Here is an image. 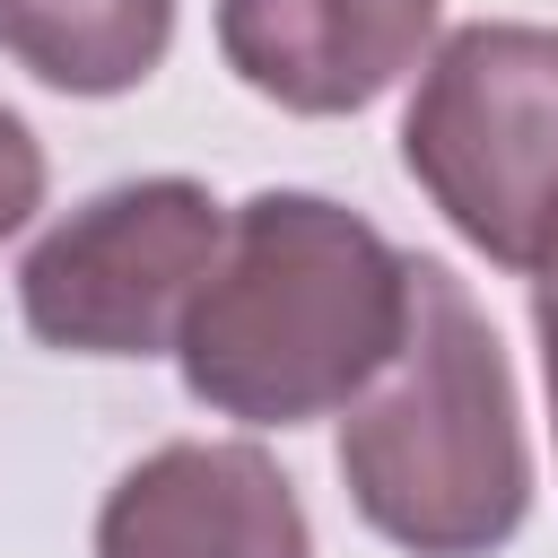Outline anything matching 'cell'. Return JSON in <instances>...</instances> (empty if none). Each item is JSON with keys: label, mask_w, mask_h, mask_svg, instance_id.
<instances>
[{"label": "cell", "mask_w": 558, "mask_h": 558, "mask_svg": "<svg viewBox=\"0 0 558 558\" xmlns=\"http://www.w3.org/2000/svg\"><path fill=\"white\" fill-rule=\"evenodd\" d=\"M410 323V253L331 192L270 183L227 209V244L174 331L183 392L244 427L340 418Z\"/></svg>", "instance_id": "1"}, {"label": "cell", "mask_w": 558, "mask_h": 558, "mask_svg": "<svg viewBox=\"0 0 558 558\" xmlns=\"http://www.w3.org/2000/svg\"><path fill=\"white\" fill-rule=\"evenodd\" d=\"M340 488L410 558H497L532 514L514 366L480 296L410 253V323L384 375L340 410Z\"/></svg>", "instance_id": "2"}, {"label": "cell", "mask_w": 558, "mask_h": 558, "mask_svg": "<svg viewBox=\"0 0 558 558\" xmlns=\"http://www.w3.org/2000/svg\"><path fill=\"white\" fill-rule=\"evenodd\" d=\"M401 166L497 270H532L558 227V26H453L410 87Z\"/></svg>", "instance_id": "3"}, {"label": "cell", "mask_w": 558, "mask_h": 558, "mask_svg": "<svg viewBox=\"0 0 558 558\" xmlns=\"http://www.w3.org/2000/svg\"><path fill=\"white\" fill-rule=\"evenodd\" d=\"M218 244L227 209L209 201V183H105L96 201L35 235V253L17 262V314L61 357H166Z\"/></svg>", "instance_id": "4"}, {"label": "cell", "mask_w": 558, "mask_h": 558, "mask_svg": "<svg viewBox=\"0 0 558 558\" xmlns=\"http://www.w3.org/2000/svg\"><path fill=\"white\" fill-rule=\"evenodd\" d=\"M96 558H314V523L262 445L174 436L105 488Z\"/></svg>", "instance_id": "5"}, {"label": "cell", "mask_w": 558, "mask_h": 558, "mask_svg": "<svg viewBox=\"0 0 558 558\" xmlns=\"http://www.w3.org/2000/svg\"><path fill=\"white\" fill-rule=\"evenodd\" d=\"M445 0H218L227 70L279 113H366L436 52Z\"/></svg>", "instance_id": "6"}, {"label": "cell", "mask_w": 558, "mask_h": 558, "mask_svg": "<svg viewBox=\"0 0 558 558\" xmlns=\"http://www.w3.org/2000/svg\"><path fill=\"white\" fill-rule=\"evenodd\" d=\"M174 44V0H0V52L61 96H131Z\"/></svg>", "instance_id": "7"}, {"label": "cell", "mask_w": 558, "mask_h": 558, "mask_svg": "<svg viewBox=\"0 0 558 558\" xmlns=\"http://www.w3.org/2000/svg\"><path fill=\"white\" fill-rule=\"evenodd\" d=\"M44 209V140L0 105V244Z\"/></svg>", "instance_id": "8"}, {"label": "cell", "mask_w": 558, "mask_h": 558, "mask_svg": "<svg viewBox=\"0 0 558 558\" xmlns=\"http://www.w3.org/2000/svg\"><path fill=\"white\" fill-rule=\"evenodd\" d=\"M523 279H532V331H541V375H549V427H558V227Z\"/></svg>", "instance_id": "9"}]
</instances>
